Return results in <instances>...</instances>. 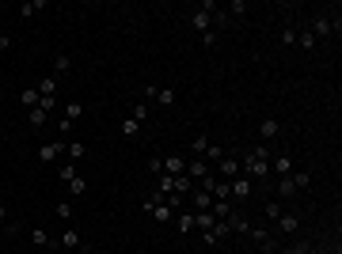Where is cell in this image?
<instances>
[{"mask_svg": "<svg viewBox=\"0 0 342 254\" xmlns=\"http://www.w3.org/2000/svg\"><path fill=\"white\" fill-rule=\"evenodd\" d=\"M240 174H247L251 182H255V179H266V174H270V152H266V148L247 152V155L240 160Z\"/></svg>", "mask_w": 342, "mask_h": 254, "instance_id": "cell-1", "label": "cell"}, {"mask_svg": "<svg viewBox=\"0 0 342 254\" xmlns=\"http://www.w3.org/2000/svg\"><path fill=\"white\" fill-rule=\"evenodd\" d=\"M251 193H255V182H251L247 174H236V179H228V198H232V201H247Z\"/></svg>", "mask_w": 342, "mask_h": 254, "instance_id": "cell-2", "label": "cell"}, {"mask_svg": "<svg viewBox=\"0 0 342 254\" xmlns=\"http://www.w3.org/2000/svg\"><path fill=\"white\" fill-rule=\"evenodd\" d=\"M247 239L255 243V247H259L262 254H274V236H270L266 228H247Z\"/></svg>", "mask_w": 342, "mask_h": 254, "instance_id": "cell-3", "label": "cell"}, {"mask_svg": "<svg viewBox=\"0 0 342 254\" xmlns=\"http://www.w3.org/2000/svg\"><path fill=\"white\" fill-rule=\"evenodd\" d=\"M217 174H221L224 182H228V179H236V174H240V160H236V155H228V152H224L221 160H217Z\"/></svg>", "mask_w": 342, "mask_h": 254, "instance_id": "cell-4", "label": "cell"}, {"mask_svg": "<svg viewBox=\"0 0 342 254\" xmlns=\"http://www.w3.org/2000/svg\"><path fill=\"white\" fill-rule=\"evenodd\" d=\"M190 205H194V212H213V193H205L202 186L190 193Z\"/></svg>", "mask_w": 342, "mask_h": 254, "instance_id": "cell-5", "label": "cell"}, {"mask_svg": "<svg viewBox=\"0 0 342 254\" xmlns=\"http://www.w3.org/2000/svg\"><path fill=\"white\" fill-rule=\"evenodd\" d=\"M145 95H149V99H156V103H160V106H171L175 103V91H171V87H145Z\"/></svg>", "mask_w": 342, "mask_h": 254, "instance_id": "cell-6", "label": "cell"}, {"mask_svg": "<svg viewBox=\"0 0 342 254\" xmlns=\"http://www.w3.org/2000/svg\"><path fill=\"white\" fill-rule=\"evenodd\" d=\"M145 212H152V220H160V224H168V220H175V209L171 205H145Z\"/></svg>", "mask_w": 342, "mask_h": 254, "instance_id": "cell-7", "label": "cell"}, {"mask_svg": "<svg viewBox=\"0 0 342 254\" xmlns=\"http://www.w3.org/2000/svg\"><path fill=\"white\" fill-rule=\"evenodd\" d=\"M274 224H278V231H285V236H293V231L300 228V217H297V212H281V217L274 220Z\"/></svg>", "mask_w": 342, "mask_h": 254, "instance_id": "cell-8", "label": "cell"}, {"mask_svg": "<svg viewBox=\"0 0 342 254\" xmlns=\"http://www.w3.org/2000/svg\"><path fill=\"white\" fill-rule=\"evenodd\" d=\"M187 174H190L194 182H202L205 174H213V171H209V160H190V163H187Z\"/></svg>", "mask_w": 342, "mask_h": 254, "instance_id": "cell-9", "label": "cell"}, {"mask_svg": "<svg viewBox=\"0 0 342 254\" xmlns=\"http://www.w3.org/2000/svg\"><path fill=\"white\" fill-rule=\"evenodd\" d=\"M164 174H187V163H183V155H164Z\"/></svg>", "mask_w": 342, "mask_h": 254, "instance_id": "cell-10", "label": "cell"}, {"mask_svg": "<svg viewBox=\"0 0 342 254\" xmlns=\"http://www.w3.org/2000/svg\"><path fill=\"white\" fill-rule=\"evenodd\" d=\"M278 133H281L278 118H262V122H259V136H262V141H274Z\"/></svg>", "mask_w": 342, "mask_h": 254, "instance_id": "cell-11", "label": "cell"}, {"mask_svg": "<svg viewBox=\"0 0 342 254\" xmlns=\"http://www.w3.org/2000/svg\"><path fill=\"white\" fill-rule=\"evenodd\" d=\"M194 190H198V182H194L190 174H175V193H183V198H190Z\"/></svg>", "mask_w": 342, "mask_h": 254, "instance_id": "cell-12", "label": "cell"}, {"mask_svg": "<svg viewBox=\"0 0 342 254\" xmlns=\"http://www.w3.org/2000/svg\"><path fill=\"white\" fill-rule=\"evenodd\" d=\"M19 103H23L27 110H34V106L42 103V95H38V87H23V91H19Z\"/></svg>", "mask_w": 342, "mask_h": 254, "instance_id": "cell-13", "label": "cell"}, {"mask_svg": "<svg viewBox=\"0 0 342 254\" xmlns=\"http://www.w3.org/2000/svg\"><path fill=\"white\" fill-rule=\"evenodd\" d=\"M57 155H61V141H53V144H42V148H38V160H42V163H53Z\"/></svg>", "mask_w": 342, "mask_h": 254, "instance_id": "cell-14", "label": "cell"}, {"mask_svg": "<svg viewBox=\"0 0 342 254\" xmlns=\"http://www.w3.org/2000/svg\"><path fill=\"white\" fill-rule=\"evenodd\" d=\"M61 247H65V250H80V231H76V228H65V231H61Z\"/></svg>", "mask_w": 342, "mask_h": 254, "instance_id": "cell-15", "label": "cell"}, {"mask_svg": "<svg viewBox=\"0 0 342 254\" xmlns=\"http://www.w3.org/2000/svg\"><path fill=\"white\" fill-rule=\"evenodd\" d=\"M224 224H228V231H236V236H247V228H251V224H247V220H243V217H240V212H232V217H228V220H224Z\"/></svg>", "mask_w": 342, "mask_h": 254, "instance_id": "cell-16", "label": "cell"}, {"mask_svg": "<svg viewBox=\"0 0 342 254\" xmlns=\"http://www.w3.org/2000/svg\"><path fill=\"white\" fill-rule=\"evenodd\" d=\"M190 23H194V27H198V31L205 34V31H209V23H213V15H209V12H205V8H198V12H194V15H190Z\"/></svg>", "mask_w": 342, "mask_h": 254, "instance_id": "cell-17", "label": "cell"}, {"mask_svg": "<svg viewBox=\"0 0 342 254\" xmlns=\"http://www.w3.org/2000/svg\"><path fill=\"white\" fill-rule=\"evenodd\" d=\"M57 76H46V80L42 84H38V95H42V99H57Z\"/></svg>", "mask_w": 342, "mask_h": 254, "instance_id": "cell-18", "label": "cell"}, {"mask_svg": "<svg viewBox=\"0 0 342 254\" xmlns=\"http://www.w3.org/2000/svg\"><path fill=\"white\" fill-rule=\"evenodd\" d=\"M213 224H217V217H213V212H194V228H198V231H209Z\"/></svg>", "mask_w": 342, "mask_h": 254, "instance_id": "cell-19", "label": "cell"}, {"mask_svg": "<svg viewBox=\"0 0 342 254\" xmlns=\"http://www.w3.org/2000/svg\"><path fill=\"white\" fill-rule=\"evenodd\" d=\"M289 179H293V186H297V190H308L312 186V171H293Z\"/></svg>", "mask_w": 342, "mask_h": 254, "instance_id": "cell-20", "label": "cell"}, {"mask_svg": "<svg viewBox=\"0 0 342 254\" xmlns=\"http://www.w3.org/2000/svg\"><path fill=\"white\" fill-rule=\"evenodd\" d=\"M213 217H217V220H228V217H232V201H228V198H224V201H213Z\"/></svg>", "mask_w": 342, "mask_h": 254, "instance_id": "cell-21", "label": "cell"}, {"mask_svg": "<svg viewBox=\"0 0 342 254\" xmlns=\"http://www.w3.org/2000/svg\"><path fill=\"white\" fill-rule=\"evenodd\" d=\"M274 171H278L281 179H285V174H293V155H278V160H274Z\"/></svg>", "mask_w": 342, "mask_h": 254, "instance_id": "cell-22", "label": "cell"}, {"mask_svg": "<svg viewBox=\"0 0 342 254\" xmlns=\"http://www.w3.org/2000/svg\"><path fill=\"white\" fill-rule=\"evenodd\" d=\"M175 228H179L183 236H187V231H194V212H179V217H175Z\"/></svg>", "mask_w": 342, "mask_h": 254, "instance_id": "cell-23", "label": "cell"}, {"mask_svg": "<svg viewBox=\"0 0 342 254\" xmlns=\"http://www.w3.org/2000/svg\"><path fill=\"white\" fill-rule=\"evenodd\" d=\"M331 27H335V23H331V19H316V27H312V34H316V42H319V38H327V34H331Z\"/></svg>", "mask_w": 342, "mask_h": 254, "instance_id": "cell-24", "label": "cell"}, {"mask_svg": "<svg viewBox=\"0 0 342 254\" xmlns=\"http://www.w3.org/2000/svg\"><path fill=\"white\" fill-rule=\"evenodd\" d=\"M278 198H297V186H293V179H289V174L278 182Z\"/></svg>", "mask_w": 342, "mask_h": 254, "instance_id": "cell-25", "label": "cell"}, {"mask_svg": "<svg viewBox=\"0 0 342 254\" xmlns=\"http://www.w3.org/2000/svg\"><path fill=\"white\" fill-rule=\"evenodd\" d=\"M31 243H34V247H42V250H46V247H50V236H46L42 228H31Z\"/></svg>", "mask_w": 342, "mask_h": 254, "instance_id": "cell-26", "label": "cell"}, {"mask_svg": "<svg viewBox=\"0 0 342 254\" xmlns=\"http://www.w3.org/2000/svg\"><path fill=\"white\" fill-rule=\"evenodd\" d=\"M42 8H46V0H34V4H23V8H19V15H23V19H31L34 12H42Z\"/></svg>", "mask_w": 342, "mask_h": 254, "instance_id": "cell-27", "label": "cell"}, {"mask_svg": "<svg viewBox=\"0 0 342 254\" xmlns=\"http://www.w3.org/2000/svg\"><path fill=\"white\" fill-rule=\"evenodd\" d=\"M297 46H304V50H316V34H312V31H304V34H297Z\"/></svg>", "mask_w": 342, "mask_h": 254, "instance_id": "cell-28", "label": "cell"}, {"mask_svg": "<svg viewBox=\"0 0 342 254\" xmlns=\"http://www.w3.org/2000/svg\"><path fill=\"white\" fill-rule=\"evenodd\" d=\"M53 68H57V72H68V68H73V57H68V53H57V61H53Z\"/></svg>", "mask_w": 342, "mask_h": 254, "instance_id": "cell-29", "label": "cell"}, {"mask_svg": "<svg viewBox=\"0 0 342 254\" xmlns=\"http://www.w3.org/2000/svg\"><path fill=\"white\" fill-rule=\"evenodd\" d=\"M80 114H84V106H80V103H65V118H68V122H76Z\"/></svg>", "mask_w": 342, "mask_h": 254, "instance_id": "cell-30", "label": "cell"}, {"mask_svg": "<svg viewBox=\"0 0 342 254\" xmlns=\"http://www.w3.org/2000/svg\"><path fill=\"white\" fill-rule=\"evenodd\" d=\"M194 152H198V155H205V152H209V136H205V133H198V136H194Z\"/></svg>", "mask_w": 342, "mask_h": 254, "instance_id": "cell-31", "label": "cell"}, {"mask_svg": "<svg viewBox=\"0 0 342 254\" xmlns=\"http://www.w3.org/2000/svg\"><path fill=\"white\" fill-rule=\"evenodd\" d=\"M73 179H76V163H61V182L68 186V182H73Z\"/></svg>", "mask_w": 342, "mask_h": 254, "instance_id": "cell-32", "label": "cell"}, {"mask_svg": "<svg viewBox=\"0 0 342 254\" xmlns=\"http://www.w3.org/2000/svg\"><path fill=\"white\" fill-rule=\"evenodd\" d=\"M122 133H125V136H137V133H141V122L125 118V122H122Z\"/></svg>", "mask_w": 342, "mask_h": 254, "instance_id": "cell-33", "label": "cell"}, {"mask_svg": "<svg viewBox=\"0 0 342 254\" xmlns=\"http://www.w3.org/2000/svg\"><path fill=\"white\" fill-rule=\"evenodd\" d=\"M130 118H133V122H145V118H149V106H145V103H137V106H133V114H130Z\"/></svg>", "mask_w": 342, "mask_h": 254, "instance_id": "cell-34", "label": "cell"}, {"mask_svg": "<svg viewBox=\"0 0 342 254\" xmlns=\"http://www.w3.org/2000/svg\"><path fill=\"white\" fill-rule=\"evenodd\" d=\"M65 152H68V160H80V155H84V144H80V141H73Z\"/></svg>", "mask_w": 342, "mask_h": 254, "instance_id": "cell-35", "label": "cell"}, {"mask_svg": "<svg viewBox=\"0 0 342 254\" xmlns=\"http://www.w3.org/2000/svg\"><path fill=\"white\" fill-rule=\"evenodd\" d=\"M57 217H61V220H73V205H68V201H57Z\"/></svg>", "mask_w": 342, "mask_h": 254, "instance_id": "cell-36", "label": "cell"}, {"mask_svg": "<svg viewBox=\"0 0 342 254\" xmlns=\"http://www.w3.org/2000/svg\"><path fill=\"white\" fill-rule=\"evenodd\" d=\"M281 46H297V31H293V27L281 31Z\"/></svg>", "mask_w": 342, "mask_h": 254, "instance_id": "cell-37", "label": "cell"}, {"mask_svg": "<svg viewBox=\"0 0 342 254\" xmlns=\"http://www.w3.org/2000/svg\"><path fill=\"white\" fill-rule=\"evenodd\" d=\"M149 171L156 174V179H160V174H164V160H160V155H152V160H149Z\"/></svg>", "mask_w": 342, "mask_h": 254, "instance_id": "cell-38", "label": "cell"}, {"mask_svg": "<svg viewBox=\"0 0 342 254\" xmlns=\"http://www.w3.org/2000/svg\"><path fill=\"white\" fill-rule=\"evenodd\" d=\"M31 125H34V129H42V125H46V114L38 110V106H34V110H31Z\"/></svg>", "mask_w": 342, "mask_h": 254, "instance_id": "cell-39", "label": "cell"}, {"mask_svg": "<svg viewBox=\"0 0 342 254\" xmlns=\"http://www.w3.org/2000/svg\"><path fill=\"white\" fill-rule=\"evenodd\" d=\"M68 190H73V193H84V190H87V182L80 179V174H76V179H73V182H68Z\"/></svg>", "mask_w": 342, "mask_h": 254, "instance_id": "cell-40", "label": "cell"}, {"mask_svg": "<svg viewBox=\"0 0 342 254\" xmlns=\"http://www.w3.org/2000/svg\"><path fill=\"white\" fill-rule=\"evenodd\" d=\"M266 217H270V220L281 217V205H278V201H266Z\"/></svg>", "mask_w": 342, "mask_h": 254, "instance_id": "cell-41", "label": "cell"}, {"mask_svg": "<svg viewBox=\"0 0 342 254\" xmlns=\"http://www.w3.org/2000/svg\"><path fill=\"white\" fill-rule=\"evenodd\" d=\"M4 50H12V38H8V34H0V53H4Z\"/></svg>", "mask_w": 342, "mask_h": 254, "instance_id": "cell-42", "label": "cell"}, {"mask_svg": "<svg viewBox=\"0 0 342 254\" xmlns=\"http://www.w3.org/2000/svg\"><path fill=\"white\" fill-rule=\"evenodd\" d=\"M4 220H8V205L0 201V224H4Z\"/></svg>", "mask_w": 342, "mask_h": 254, "instance_id": "cell-43", "label": "cell"}, {"mask_svg": "<svg viewBox=\"0 0 342 254\" xmlns=\"http://www.w3.org/2000/svg\"><path fill=\"white\" fill-rule=\"evenodd\" d=\"M297 254H304V250H297Z\"/></svg>", "mask_w": 342, "mask_h": 254, "instance_id": "cell-44", "label": "cell"}]
</instances>
